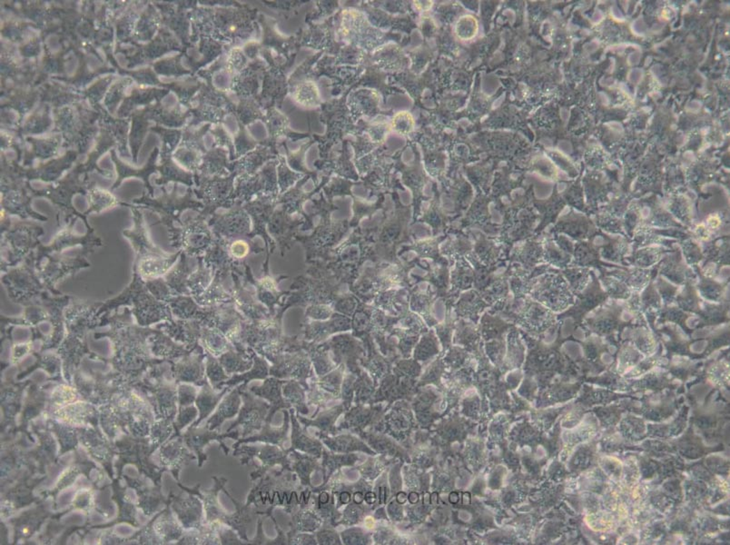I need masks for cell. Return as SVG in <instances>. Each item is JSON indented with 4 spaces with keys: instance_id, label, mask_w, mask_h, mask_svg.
<instances>
[{
    "instance_id": "cell-28",
    "label": "cell",
    "mask_w": 730,
    "mask_h": 545,
    "mask_svg": "<svg viewBox=\"0 0 730 545\" xmlns=\"http://www.w3.org/2000/svg\"><path fill=\"white\" fill-rule=\"evenodd\" d=\"M343 544H369V537L362 529L349 528L345 530L340 534Z\"/></svg>"
},
{
    "instance_id": "cell-34",
    "label": "cell",
    "mask_w": 730,
    "mask_h": 545,
    "mask_svg": "<svg viewBox=\"0 0 730 545\" xmlns=\"http://www.w3.org/2000/svg\"><path fill=\"white\" fill-rule=\"evenodd\" d=\"M265 516L260 517L258 523H257V535L254 540H250L249 544L254 545H270L271 540L265 537L264 534V530H263V522H264Z\"/></svg>"
},
{
    "instance_id": "cell-4",
    "label": "cell",
    "mask_w": 730,
    "mask_h": 545,
    "mask_svg": "<svg viewBox=\"0 0 730 545\" xmlns=\"http://www.w3.org/2000/svg\"><path fill=\"white\" fill-rule=\"evenodd\" d=\"M286 382V380L271 377V378H266L262 385L252 386L249 389L251 393L262 399H265L270 404L265 423L271 424L274 415L280 410L292 408L291 404L284 399L283 395V385Z\"/></svg>"
},
{
    "instance_id": "cell-5",
    "label": "cell",
    "mask_w": 730,
    "mask_h": 545,
    "mask_svg": "<svg viewBox=\"0 0 730 545\" xmlns=\"http://www.w3.org/2000/svg\"><path fill=\"white\" fill-rule=\"evenodd\" d=\"M284 423L282 427H272L270 424L265 423L264 427L258 432L252 436L238 439L233 448H238L243 444H254V443H263V444H270L279 446L284 449V444L289 440L290 429V414L288 409H283Z\"/></svg>"
},
{
    "instance_id": "cell-17",
    "label": "cell",
    "mask_w": 730,
    "mask_h": 545,
    "mask_svg": "<svg viewBox=\"0 0 730 545\" xmlns=\"http://www.w3.org/2000/svg\"><path fill=\"white\" fill-rule=\"evenodd\" d=\"M343 374V367H341L337 370L332 371L324 376L312 380L311 385L316 386L318 390L325 394L330 402L339 400L341 392H342Z\"/></svg>"
},
{
    "instance_id": "cell-37",
    "label": "cell",
    "mask_w": 730,
    "mask_h": 545,
    "mask_svg": "<svg viewBox=\"0 0 730 545\" xmlns=\"http://www.w3.org/2000/svg\"><path fill=\"white\" fill-rule=\"evenodd\" d=\"M450 502L451 504H457L459 502V496L457 493H451L450 495Z\"/></svg>"
},
{
    "instance_id": "cell-13",
    "label": "cell",
    "mask_w": 730,
    "mask_h": 545,
    "mask_svg": "<svg viewBox=\"0 0 730 545\" xmlns=\"http://www.w3.org/2000/svg\"><path fill=\"white\" fill-rule=\"evenodd\" d=\"M289 458L291 460L292 472L297 475L301 485L313 489L315 486L312 484L311 476L313 473L322 471V466L319 463L320 458L315 455L302 454L296 450L289 454Z\"/></svg>"
},
{
    "instance_id": "cell-24",
    "label": "cell",
    "mask_w": 730,
    "mask_h": 545,
    "mask_svg": "<svg viewBox=\"0 0 730 545\" xmlns=\"http://www.w3.org/2000/svg\"><path fill=\"white\" fill-rule=\"evenodd\" d=\"M208 376L215 390H217L218 385L229 380V376L224 371L222 364H218L213 358L209 359Z\"/></svg>"
},
{
    "instance_id": "cell-18",
    "label": "cell",
    "mask_w": 730,
    "mask_h": 545,
    "mask_svg": "<svg viewBox=\"0 0 730 545\" xmlns=\"http://www.w3.org/2000/svg\"><path fill=\"white\" fill-rule=\"evenodd\" d=\"M284 399L295 409L296 415H308L309 408L307 406L306 390L300 383L291 379L283 385Z\"/></svg>"
},
{
    "instance_id": "cell-8",
    "label": "cell",
    "mask_w": 730,
    "mask_h": 545,
    "mask_svg": "<svg viewBox=\"0 0 730 545\" xmlns=\"http://www.w3.org/2000/svg\"><path fill=\"white\" fill-rule=\"evenodd\" d=\"M290 420L292 423L291 447L287 449L288 453L292 451L303 452V453L315 455L321 459L324 444L319 438L310 436L306 430L302 428L300 422L296 417L295 409L290 408Z\"/></svg>"
},
{
    "instance_id": "cell-3",
    "label": "cell",
    "mask_w": 730,
    "mask_h": 545,
    "mask_svg": "<svg viewBox=\"0 0 730 545\" xmlns=\"http://www.w3.org/2000/svg\"><path fill=\"white\" fill-rule=\"evenodd\" d=\"M269 359L273 361L274 367L271 368L272 376L278 379L292 378L300 383L305 390L309 391L310 385L307 384V378L313 377L311 371V362L304 353L293 356L269 355Z\"/></svg>"
},
{
    "instance_id": "cell-33",
    "label": "cell",
    "mask_w": 730,
    "mask_h": 545,
    "mask_svg": "<svg viewBox=\"0 0 730 545\" xmlns=\"http://www.w3.org/2000/svg\"><path fill=\"white\" fill-rule=\"evenodd\" d=\"M315 534L310 532H298L288 538V545H317Z\"/></svg>"
},
{
    "instance_id": "cell-27",
    "label": "cell",
    "mask_w": 730,
    "mask_h": 545,
    "mask_svg": "<svg viewBox=\"0 0 730 545\" xmlns=\"http://www.w3.org/2000/svg\"><path fill=\"white\" fill-rule=\"evenodd\" d=\"M477 22L474 17L465 16L457 24V34L463 40H471L477 34Z\"/></svg>"
},
{
    "instance_id": "cell-23",
    "label": "cell",
    "mask_w": 730,
    "mask_h": 545,
    "mask_svg": "<svg viewBox=\"0 0 730 545\" xmlns=\"http://www.w3.org/2000/svg\"><path fill=\"white\" fill-rule=\"evenodd\" d=\"M364 513L365 509L364 506H362V504H356L355 502H351L347 505L345 510L342 512V517L338 521L336 525L352 526L357 525L362 518H363Z\"/></svg>"
},
{
    "instance_id": "cell-14",
    "label": "cell",
    "mask_w": 730,
    "mask_h": 545,
    "mask_svg": "<svg viewBox=\"0 0 730 545\" xmlns=\"http://www.w3.org/2000/svg\"><path fill=\"white\" fill-rule=\"evenodd\" d=\"M317 438L321 440L323 444L334 453L351 454L358 451L372 454L369 447L360 439L350 433L337 434L334 436H317Z\"/></svg>"
},
{
    "instance_id": "cell-35",
    "label": "cell",
    "mask_w": 730,
    "mask_h": 545,
    "mask_svg": "<svg viewBox=\"0 0 730 545\" xmlns=\"http://www.w3.org/2000/svg\"><path fill=\"white\" fill-rule=\"evenodd\" d=\"M376 499L377 498L375 493L370 492L369 491V492L365 493L364 501L366 502L368 505L375 504Z\"/></svg>"
},
{
    "instance_id": "cell-26",
    "label": "cell",
    "mask_w": 730,
    "mask_h": 545,
    "mask_svg": "<svg viewBox=\"0 0 730 545\" xmlns=\"http://www.w3.org/2000/svg\"><path fill=\"white\" fill-rule=\"evenodd\" d=\"M169 263L162 259H148L142 263V274L146 277H157L164 274Z\"/></svg>"
},
{
    "instance_id": "cell-36",
    "label": "cell",
    "mask_w": 730,
    "mask_h": 545,
    "mask_svg": "<svg viewBox=\"0 0 730 545\" xmlns=\"http://www.w3.org/2000/svg\"><path fill=\"white\" fill-rule=\"evenodd\" d=\"M407 500V496L405 493H399L397 495V502L399 504H405Z\"/></svg>"
},
{
    "instance_id": "cell-32",
    "label": "cell",
    "mask_w": 730,
    "mask_h": 545,
    "mask_svg": "<svg viewBox=\"0 0 730 545\" xmlns=\"http://www.w3.org/2000/svg\"><path fill=\"white\" fill-rule=\"evenodd\" d=\"M394 130L401 134L410 133L414 128V119L407 112H401L394 119Z\"/></svg>"
},
{
    "instance_id": "cell-12",
    "label": "cell",
    "mask_w": 730,
    "mask_h": 545,
    "mask_svg": "<svg viewBox=\"0 0 730 545\" xmlns=\"http://www.w3.org/2000/svg\"><path fill=\"white\" fill-rule=\"evenodd\" d=\"M240 390V385H238L224 395L217 411L209 419L206 427L209 430L220 429L221 425L226 419H231L239 414L242 403Z\"/></svg>"
},
{
    "instance_id": "cell-21",
    "label": "cell",
    "mask_w": 730,
    "mask_h": 545,
    "mask_svg": "<svg viewBox=\"0 0 730 545\" xmlns=\"http://www.w3.org/2000/svg\"><path fill=\"white\" fill-rule=\"evenodd\" d=\"M220 364H222L224 371L228 376L236 373L247 372L252 367V361L245 360L242 355L233 352L224 353L221 356Z\"/></svg>"
},
{
    "instance_id": "cell-25",
    "label": "cell",
    "mask_w": 730,
    "mask_h": 545,
    "mask_svg": "<svg viewBox=\"0 0 730 545\" xmlns=\"http://www.w3.org/2000/svg\"><path fill=\"white\" fill-rule=\"evenodd\" d=\"M311 358L315 365L316 373L317 376L322 377L332 372L334 370V365L331 363L330 359L325 352H318L312 350L311 351Z\"/></svg>"
},
{
    "instance_id": "cell-10",
    "label": "cell",
    "mask_w": 730,
    "mask_h": 545,
    "mask_svg": "<svg viewBox=\"0 0 730 545\" xmlns=\"http://www.w3.org/2000/svg\"><path fill=\"white\" fill-rule=\"evenodd\" d=\"M311 492L309 504L321 518L323 523H330L337 527V522L342 517V513L336 507L334 493L320 486L313 487Z\"/></svg>"
},
{
    "instance_id": "cell-29",
    "label": "cell",
    "mask_w": 730,
    "mask_h": 545,
    "mask_svg": "<svg viewBox=\"0 0 730 545\" xmlns=\"http://www.w3.org/2000/svg\"><path fill=\"white\" fill-rule=\"evenodd\" d=\"M355 376H347L343 378L342 385V392H341V398L343 399V407H345V412L348 411L351 408L352 399L355 397Z\"/></svg>"
},
{
    "instance_id": "cell-19",
    "label": "cell",
    "mask_w": 730,
    "mask_h": 545,
    "mask_svg": "<svg viewBox=\"0 0 730 545\" xmlns=\"http://www.w3.org/2000/svg\"><path fill=\"white\" fill-rule=\"evenodd\" d=\"M213 389L211 388V386L208 383H205V387H203L201 394H199L196 403L200 411V418L196 424H199L203 419L208 417L214 411L220 401L223 399L224 395L232 390V387L224 386L219 394H215Z\"/></svg>"
},
{
    "instance_id": "cell-2",
    "label": "cell",
    "mask_w": 730,
    "mask_h": 545,
    "mask_svg": "<svg viewBox=\"0 0 730 545\" xmlns=\"http://www.w3.org/2000/svg\"><path fill=\"white\" fill-rule=\"evenodd\" d=\"M240 394L243 406L239 411L238 419L230 425L226 432H231L236 427H241L243 428L241 433L242 438H244L262 429L270 409V404L262 400V398H256V395L247 391V389H241Z\"/></svg>"
},
{
    "instance_id": "cell-38",
    "label": "cell",
    "mask_w": 730,
    "mask_h": 545,
    "mask_svg": "<svg viewBox=\"0 0 730 545\" xmlns=\"http://www.w3.org/2000/svg\"><path fill=\"white\" fill-rule=\"evenodd\" d=\"M409 500L412 504H416V502H418L419 496L416 493H412L411 495L409 496Z\"/></svg>"
},
{
    "instance_id": "cell-15",
    "label": "cell",
    "mask_w": 730,
    "mask_h": 545,
    "mask_svg": "<svg viewBox=\"0 0 730 545\" xmlns=\"http://www.w3.org/2000/svg\"><path fill=\"white\" fill-rule=\"evenodd\" d=\"M358 460L357 454L352 453L339 454L327 450L325 447L322 453L321 472L323 478H324V482H323L322 484L327 483L332 476L339 471L341 468H343V467L354 466Z\"/></svg>"
},
{
    "instance_id": "cell-22",
    "label": "cell",
    "mask_w": 730,
    "mask_h": 545,
    "mask_svg": "<svg viewBox=\"0 0 730 545\" xmlns=\"http://www.w3.org/2000/svg\"><path fill=\"white\" fill-rule=\"evenodd\" d=\"M315 534L317 543L320 545H342L343 542L340 534L336 531V527L330 523H323V525Z\"/></svg>"
},
{
    "instance_id": "cell-11",
    "label": "cell",
    "mask_w": 730,
    "mask_h": 545,
    "mask_svg": "<svg viewBox=\"0 0 730 545\" xmlns=\"http://www.w3.org/2000/svg\"><path fill=\"white\" fill-rule=\"evenodd\" d=\"M290 515L291 521L289 523L290 531L286 532L287 538L298 532L313 534L323 525V520L310 504L300 506Z\"/></svg>"
},
{
    "instance_id": "cell-20",
    "label": "cell",
    "mask_w": 730,
    "mask_h": 545,
    "mask_svg": "<svg viewBox=\"0 0 730 545\" xmlns=\"http://www.w3.org/2000/svg\"><path fill=\"white\" fill-rule=\"evenodd\" d=\"M223 492L226 493V496L228 497L230 500L235 505L236 511L235 514V531L238 532L239 536L242 540L247 542V544H249V539L247 538V528L248 525L252 523L254 516L252 515V510H251V505L247 504H242L241 502L238 501L230 495L229 492H227L226 488H223Z\"/></svg>"
},
{
    "instance_id": "cell-1",
    "label": "cell",
    "mask_w": 730,
    "mask_h": 545,
    "mask_svg": "<svg viewBox=\"0 0 730 545\" xmlns=\"http://www.w3.org/2000/svg\"><path fill=\"white\" fill-rule=\"evenodd\" d=\"M233 456H240L241 466H253L256 470L251 473L250 478L253 482L265 476L274 466H282L281 472H292L291 460L287 449L279 446L265 444L262 445H241L235 449ZM293 473V472H292Z\"/></svg>"
},
{
    "instance_id": "cell-16",
    "label": "cell",
    "mask_w": 730,
    "mask_h": 545,
    "mask_svg": "<svg viewBox=\"0 0 730 545\" xmlns=\"http://www.w3.org/2000/svg\"><path fill=\"white\" fill-rule=\"evenodd\" d=\"M269 376L268 364H266L265 360L261 358H254V365L253 369L249 372L244 373V374H235L227 381L222 383V384L217 386V390H222L224 386H229V387H233V386H238L239 384L241 386L242 390H247V385L249 384L252 380H265Z\"/></svg>"
},
{
    "instance_id": "cell-6",
    "label": "cell",
    "mask_w": 730,
    "mask_h": 545,
    "mask_svg": "<svg viewBox=\"0 0 730 545\" xmlns=\"http://www.w3.org/2000/svg\"><path fill=\"white\" fill-rule=\"evenodd\" d=\"M212 479H214L215 486L211 490L208 491L205 493H199L201 497L203 504H205V513H206V523L208 525H212L215 523H221L223 525L232 526L233 523V514H227L224 510L222 506L218 501V495L221 491H223L224 485L227 484L226 478L220 477L217 478V476H213Z\"/></svg>"
},
{
    "instance_id": "cell-31",
    "label": "cell",
    "mask_w": 730,
    "mask_h": 545,
    "mask_svg": "<svg viewBox=\"0 0 730 545\" xmlns=\"http://www.w3.org/2000/svg\"><path fill=\"white\" fill-rule=\"evenodd\" d=\"M372 391L373 389L371 387L370 383L365 377H360L358 380H355V403L357 404L364 403L370 397Z\"/></svg>"
},
{
    "instance_id": "cell-9",
    "label": "cell",
    "mask_w": 730,
    "mask_h": 545,
    "mask_svg": "<svg viewBox=\"0 0 730 545\" xmlns=\"http://www.w3.org/2000/svg\"><path fill=\"white\" fill-rule=\"evenodd\" d=\"M240 430L235 429L231 431V432H226L224 433H220L219 429L217 431L209 430L208 427L206 429L194 431L192 433L188 436L189 440V444L196 453L199 455V466H202V463L208 459V456L203 454V449L209 443L217 441L220 445V447L223 449L224 453L226 455L229 454L230 449L227 447L226 445L224 444V440L226 438H231L233 440L239 439L240 436Z\"/></svg>"
},
{
    "instance_id": "cell-7",
    "label": "cell",
    "mask_w": 730,
    "mask_h": 545,
    "mask_svg": "<svg viewBox=\"0 0 730 545\" xmlns=\"http://www.w3.org/2000/svg\"><path fill=\"white\" fill-rule=\"evenodd\" d=\"M343 413H345V409L343 404H341L319 412L315 418H307L301 415H296V417L300 424L304 425L305 430L309 427L318 428L319 432H316V437L320 436H334L340 433L335 424H336L338 418Z\"/></svg>"
},
{
    "instance_id": "cell-30",
    "label": "cell",
    "mask_w": 730,
    "mask_h": 545,
    "mask_svg": "<svg viewBox=\"0 0 730 545\" xmlns=\"http://www.w3.org/2000/svg\"><path fill=\"white\" fill-rule=\"evenodd\" d=\"M217 532L222 545L247 544V542L242 540L238 534H235V530L232 529L231 527H230V529L226 528V527L222 526V523H219Z\"/></svg>"
}]
</instances>
